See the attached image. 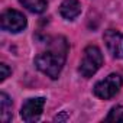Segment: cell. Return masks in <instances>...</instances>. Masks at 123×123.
Returning a JSON list of instances; mask_svg holds the SVG:
<instances>
[{
  "instance_id": "obj_1",
  "label": "cell",
  "mask_w": 123,
  "mask_h": 123,
  "mask_svg": "<svg viewBox=\"0 0 123 123\" xmlns=\"http://www.w3.org/2000/svg\"><path fill=\"white\" fill-rule=\"evenodd\" d=\"M67 51H68V45H67L65 39L64 38H56L51 43L49 49H46L45 52H41L35 58L36 68L41 73L51 77L52 80L58 78L61 70H62V67L65 64Z\"/></svg>"
},
{
  "instance_id": "obj_11",
  "label": "cell",
  "mask_w": 123,
  "mask_h": 123,
  "mask_svg": "<svg viewBox=\"0 0 123 123\" xmlns=\"http://www.w3.org/2000/svg\"><path fill=\"white\" fill-rule=\"evenodd\" d=\"M10 73H12V71H10V68H9L6 64H0V81H5V80L9 77Z\"/></svg>"
},
{
  "instance_id": "obj_2",
  "label": "cell",
  "mask_w": 123,
  "mask_h": 123,
  "mask_svg": "<svg viewBox=\"0 0 123 123\" xmlns=\"http://www.w3.org/2000/svg\"><path fill=\"white\" fill-rule=\"evenodd\" d=\"M101 64H103L101 51L94 45H88L83 54V59L80 64V73L83 77L90 78L91 75H94L97 73V70L101 67Z\"/></svg>"
},
{
  "instance_id": "obj_3",
  "label": "cell",
  "mask_w": 123,
  "mask_h": 123,
  "mask_svg": "<svg viewBox=\"0 0 123 123\" xmlns=\"http://www.w3.org/2000/svg\"><path fill=\"white\" fill-rule=\"evenodd\" d=\"M122 86H123V78L119 74H110L104 80L98 81L94 86L93 91H94V94L98 98L109 100L113 96H116V93H119V90L122 88Z\"/></svg>"
},
{
  "instance_id": "obj_5",
  "label": "cell",
  "mask_w": 123,
  "mask_h": 123,
  "mask_svg": "<svg viewBox=\"0 0 123 123\" xmlns=\"http://www.w3.org/2000/svg\"><path fill=\"white\" fill-rule=\"evenodd\" d=\"M43 106H45V98H42V97L26 100L22 106V110H20L22 119L28 123L36 122L43 111Z\"/></svg>"
},
{
  "instance_id": "obj_10",
  "label": "cell",
  "mask_w": 123,
  "mask_h": 123,
  "mask_svg": "<svg viewBox=\"0 0 123 123\" xmlns=\"http://www.w3.org/2000/svg\"><path fill=\"white\" fill-rule=\"evenodd\" d=\"M106 122H123V106H116L113 107L107 117H106Z\"/></svg>"
},
{
  "instance_id": "obj_8",
  "label": "cell",
  "mask_w": 123,
  "mask_h": 123,
  "mask_svg": "<svg viewBox=\"0 0 123 123\" xmlns=\"http://www.w3.org/2000/svg\"><path fill=\"white\" fill-rule=\"evenodd\" d=\"M0 119L3 122H9L12 119V100L9 98V96L6 93L0 94Z\"/></svg>"
},
{
  "instance_id": "obj_6",
  "label": "cell",
  "mask_w": 123,
  "mask_h": 123,
  "mask_svg": "<svg viewBox=\"0 0 123 123\" xmlns=\"http://www.w3.org/2000/svg\"><path fill=\"white\" fill-rule=\"evenodd\" d=\"M103 39L106 42V46L111 56L114 58H123V35L119 31L109 29L104 32Z\"/></svg>"
},
{
  "instance_id": "obj_4",
  "label": "cell",
  "mask_w": 123,
  "mask_h": 123,
  "mask_svg": "<svg viewBox=\"0 0 123 123\" xmlns=\"http://www.w3.org/2000/svg\"><path fill=\"white\" fill-rule=\"evenodd\" d=\"M0 23H2V28L7 32H20L26 28V18L23 16V13L18 12V10H13V9H9V10H5L2 13V18H0Z\"/></svg>"
},
{
  "instance_id": "obj_7",
  "label": "cell",
  "mask_w": 123,
  "mask_h": 123,
  "mask_svg": "<svg viewBox=\"0 0 123 123\" xmlns=\"http://www.w3.org/2000/svg\"><path fill=\"white\" fill-rule=\"evenodd\" d=\"M59 13L67 20H74L81 13V5L78 0H64L59 6Z\"/></svg>"
},
{
  "instance_id": "obj_9",
  "label": "cell",
  "mask_w": 123,
  "mask_h": 123,
  "mask_svg": "<svg viewBox=\"0 0 123 123\" xmlns=\"http://www.w3.org/2000/svg\"><path fill=\"white\" fill-rule=\"evenodd\" d=\"M19 2L32 13H43L46 10V0H19Z\"/></svg>"
}]
</instances>
